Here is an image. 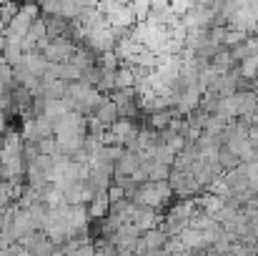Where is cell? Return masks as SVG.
I'll return each instance as SVG.
<instances>
[{
  "label": "cell",
  "instance_id": "obj_1",
  "mask_svg": "<svg viewBox=\"0 0 258 256\" xmlns=\"http://www.w3.org/2000/svg\"><path fill=\"white\" fill-rule=\"evenodd\" d=\"M40 50L45 53V58L50 63H68L73 58V53L78 50V45L73 43L71 35H60V38H50Z\"/></svg>",
  "mask_w": 258,
  "mask_h": 256
},
{
  "label": "cell",
  "instance_id": "obj_2",
  "mask_svg": "<svg viewBox=\"0 0 258 256\" xmlns=\"http://www.w3.org/2000/svg\"><path fill=\"white\" fill-rule=\"evenodd\" d=\"M100 123H105V126H110V123H115L118 118H120V108H118V103L108 95V98H103L100 100V106L95 108V113H93Z\"/></svg>",
  "mask_w": 258,
  "mask_h": 256
},
{
  "label": "cell",
  "instance_id": "obj_3",
  "mask_svg": "<svg viewBox=\"0 0 258 256\" xmlns=\"http://www.w3.org/2000/svg\"><path fill=\"white\" fill-rule=\"evenodd\" d=\"M5 131V111H0V133Z\"/></svg>",
  "mask_w": 258,
  "mask_h": 256
},
{
  "label": "cell",
  "instance_id": "obj_4",
  "mask_svg": "<svg viewBox=\"0 0 258 256\" xmlns=\"http://www.w3.org/2000/svg\"><path fill=\"white\" fill-rule=\"evenodd\" d=\"M3 28H5V20H3V15H0V30H3Z\"/></svg>",
  "mask_w": 258,
  "mask_h": 256
}]
</instances>
